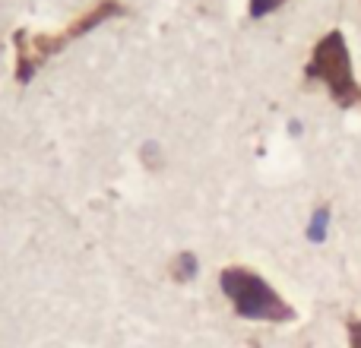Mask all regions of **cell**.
I'll return each mask as SVG.
<instances>
[{
	"label": "cell",
	"mask_w": 361,
	"mask_h": 348,
	"mask_svg": "<svg viewBox=\"0 0 361 348\" xmlns=\"http://www.w3.org/2000/svg\"><path fill=\"white\" fill-rule=\"evenodd\" d=\"M114 16H124V4H121V0H99V4H92L82 16H76V23H70L67 29L57 32V35H51V32L48 35H29V32L19 29L16 35H13V48H16V82L19 86L32 82L44 61H51V57L61 54L70 42L89 35L92 29H99L102 23H108V19H114Z\"/></svg>",
	"instance_id": "obj_1"
},
{
	"label": "cell",
	"mask_w": 361,
	"mask_h": 348,
	"mask_svg": "<svg viewBox=\"0 0 361 348\" xmlns=\"http://www.w3.org/2000/svg\"><path fill=\"white\" fill-rule=\"evenodd\" d=\"M219 285H222V294L231 301V307L241 320H254V323H288V320H295V307L254 269L225 266L219 275Z\"/></svg>",
	"instance_id": "obj_2"
},
{
	"label": "cell",
	"mask_w": 361,
	"mask_h": 348,
	"mask_svg": "<svg viewBox=\"0 0 361 348\" xmlns=\"http://www.w3.org/2000/svg\"><path fill=\"white\" fill-rule=\"evenodd\" d=\"M305 76L314 82H324L330 99L339 108H355L361 105V89L355 82V70H352V54L345 35L339 29H330L311 51V61L305 67Z\"/></svg>",
	"instance_id": "obj_3"
},
{
	"label": "cell",
	"mask_w": 361,
	"mask_h": 348,
	"mask_svg": "<svg viewBox=\"0 0 361 348\" xmlns=\"http://www.w3.org/2000/svg\"><path fill=\"white\" fill-rule=\"evenodd\" d=\"M197 275H200V260H197V254L184 250V254H178L175 260H171V279H175L178 285H190Z\"/></svg>",
	"instance_id": "obj_4"
},
{
	"label": "cell",
	"mask_w": 361,
	"mask_h": 348,
	"mask_svg": "<svg viewBox=\"0 0 361 348\" xmlns=\"http://www.w3.org/2000/svg\"><path fill=\"white\" fill-rule=\"evenodd\" d=\"M330 222H333V212L330 206H317L311 216V222H307V241L311 244H324L326 237H330Z\"/></svg>",
	"instance_id": "obj_5"
},
{
	"label": "cell",
	"mask_w": 361,
	"mask_h": 348,
	"mask_svg": "<svg viewBox=\"0 0 361 348\" xmlns=\"http://www.w3.org/2000/svg\"><path fill=\"white\" fill-rule=\"evenodd\" d=\"M282 4H286V0H247V13H250V19H263L279 10Z\"/></svg>",
	"instance_id": "obj_6"
},
{
	"label": "cell",
	"mask_w": 361,
	"mask_h": 348,
	"mask_svg": "<svg viewBox=\"0 0 361 348\" xmlns=\"http://www.w3.org/2000/svg\"><path fill=\"white\" fill-rule=\"evenodd\" d=\"M345 330H349V348H361V320L358 317H349Z\"/></svg>",
	"instance_id": "obj_7"
},
{
	"label": "cell",
	"mask_w": 361,
	"mask_h": 348,
	"mask_svg": "<svg viewBox=\"0 0 361 348\" xmlns=\"http://www.w3.org/2000/svg\"><path fill=\"white\" fill-rule=\"evenodd\" d=\"M288 133H292V137H301V133H305V124H301L298 118H292L288 120Z\"/></svg>",
	"instance_id": "obj_8"
}]
</instances>
